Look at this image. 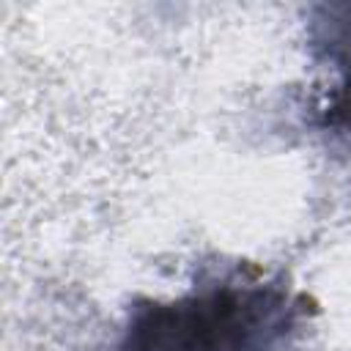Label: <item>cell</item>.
I'll use <instances>...</instances> for the list:
<instances>
[{
  "label": "cell",
  "mask_w": 351,
  "mask_h": 351,
  "mask_svg": "<svg viewBox=\"0 0 351 351\" xmlns=\"http://www.w3.org/2000/svg\"><path fill=\"white\" fill-rule=\"evenodd\" d=\"M307 49L313 66L321 71L310 126L351 140V3L313 5Z\"/></svg>",
  "instance_id": "cell-2"
},
{
  "label": "cell",
  "mask_w": 351,
  "mask_h": 351,
  "mask_svg": "<svg viewBox=\"0 0 351 351\" xmlns=\"http://www.w3.org/2000/svg\"><path fill=\"white\" fill-rule=\"evenodd\" d=\"M307 296L282 274L230 266L178 296L132 304L112 351H296Z\"/></svg>",
  "instance_id": "cell-1"
}]
</instances>
